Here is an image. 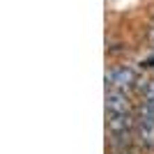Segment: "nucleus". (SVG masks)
<instances>
[{"mask_svg":"<svg viewBox=\"0 0 154 154\" xmlns=\"http://www.w3.org/2000/svg\"><path fill=\"white\" fill-rule=\"evenodd\" d=\"M136 138L145 149H154V110L138 106L136 113Z\"/></svg>","mask_w":154,"mask_h":154,"instance_id":"obj_1","label":"nucleus"},{"mask_svg":"<svg viewBox=\"0 0 154 154\" xmlns=\"http://www.w3.org/2000/svg\"><path fill=\"white\" fill-rule=\"evenodd\" d=\"M106 127H108L113 138L127 143L131 131H136V115L134 113H117V115H106Z\"/></svg>","mask_w":154,"mask_h":154,"instance_id":"obj_2","label":"nucleus"},{"mask_svg":"<svg viewBox=\"0 0 154 154\" xmlns=\"http://www.w3.org/2000/svg\"><path fill=\"white\" fill-rule=\"evenodd\" d=\"M106 85L110 90H131V88H138V74H136L131 67H115L106 74Z\"/></svg>","mask_w":154,"mask_h":154,"instance_id":"obj_3","label":"nucleus"},{"mask_svg":"<svg viewBox=\"0 0 154 154\" xmlns=\"http://www.w3.org/2000/svg\"><path fill=\"white\" fill-rule=\"evenodd\" d=\"M117 113H131V99L124 90H110L106 92V115Z\"/></svg>","mask_w":154,"mask_h":154,"instance_id":"obj_4","label":"nucleus"},{"mask_svg":"<svg viewBox=\"0 0 154 154\" xmlns=\"http://www.w3.org/2000/svg\"><path fill=\"white\" fill-rule=\"evenodd\" d=\"M138 97H140V106L154 110V78L138 83Z\"/></svg>","mask_w":154,"mask_h":154,"instance_id":"obj_5","label":"nucleus"},{"mask_svg":"<svg viewBox=\"0 0 154 154\" xmlns=\"http://www.w3.org/2000/svg\"><path fill=\"white\" fill-rule=\"evenodd\" d=\"M147 42H149V44L154 46V23H152V26L147 28Z\"/></svg>","mask_w":154,"mask_h":154,"instance_id":"obj_6","label":"nucleus"},{"mask_svg":"<svg viewBox=\"0 0 154 154\" xmlns=\"http://www.w3.org/2000/svg\"><path fill=\"white\" fill-rule=\"evenodd\" d=\"M120 154H131V152H120Z\"/></svg>","mask_w":154,"mask_h":154,"instance_id":"obj_7","label":"nucleus"}]
</instances>
